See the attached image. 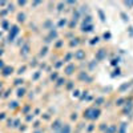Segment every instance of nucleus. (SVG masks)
<instances>
[{
	"instance_id": "obj_1",
	"label": "nucleus",
	"mask_w": 133,
	"mask_h": 133,
	"mask_svg": "<svg viewBox=\"0 0 133 133\" xmlns=\"http://www.w3.org/2000/svg\"><path fill=\"white\" fill-rule=\"evenodd\" d=\"M66 71H68L66 73H72V71H73V66H72V65H71V66H68V69H66Z\"/></svg>"
},
{
	"instance_id": "obj_2",
	"label": "nucleus",
	"mask_w": 133,
	"mask_h": 133,
	"mask_svg": "<svg viewBox=\"0 0 133 133\" xmlns=\"http://www.w3.org/2000/svg\"><path fill=\"white\" fill-rule=\"evenodd\" d=\"M77 57H83V52H79V53H77Z\"/></svg>"
}]
</instances>
